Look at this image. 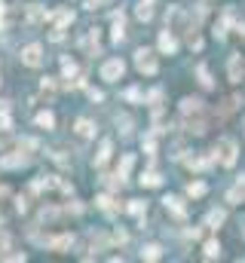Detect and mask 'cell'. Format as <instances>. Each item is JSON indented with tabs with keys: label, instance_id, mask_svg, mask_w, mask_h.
<instances>
[{
	"label": "cell",
	"instance_id": "1",
	"mask_svg": "<svg viewBox=\"0 0 245 263\" xmlns=\"http://www.w3.org/2000/svg\"><path fill=\"white\" fill-rule=\"evenodd\" d=\"M236 141H233V138H221V141L215 144V159L221 162V165H227V168H230V165H236Z\"/></svg>",
	"mask_w": 245,
	"mask_h": 263
},
{
	"label": "cell",
	"instance_id": "2",
	"mask_svg": "<svg viewBox=\"0 0 245 263\" xmlns=\"http://www.w3.org/2000/svg\"><path fill=\"white\" fill-rule=\"evenodd\" d=\"M122 71H126V61H122V58H108L101 64V80L104 83H117L122 77Z\"/></svg>",
	"mask_w": 245,
	"mask_h": 263
},
{
	"label": "cell",
	"instance_id": "3",
	"mask_svg": "<svg viewBox=\"0 0 245 263\" xmlns=\"http://www.w3.org/2000/svg\"><path fill=\"white\" fill-rule=\"evenodd\" d=\"M135 64H138V71L147 74V77L156 74V58H153L150 49H138V52H135Z\"/></svg>",
	"mask_w": 245,
	"mask_h": 263
},
{
	"label": "cell",
	"instance_id": "4",
	"mask_svg": "<svg viewBox=\"0 0 245 263\" xmlns=\"http://www.w3.org/2000/svg\"><path fill=\"white\" fill-rule=\"evenodd\" d=\"M22 61H25L28 67H40V64H43V46H37V43L25 46V49H22Z\"/></svg>",
	"mask_w": 245,
	"mask_h": 263
},
{
	"label": "cell",
	"instance_id": "5",
	"mask_svg": "<svg viewBox=\"0 0 245 263\" xmlns=\"http://www.w3.org/2000/svg\"><path fill=\"white\" fill-rule=\"evenodd\" d=\"M181 113H184L187 119H190V116H199V113H202V101H199V98H184V101H181Z\"/></svg>",
	"mask_w": 245,
	"mask_h": 263
},
{
	"label": "cell",
	"instance_id": "6",
	"mask_svg": "<svg viewBox=\"0 0 245 263\" xmlns=\"http://www.w3.org/2000/svg\"><path fill=\"white\" fill-rule=\"evenodd\" d=\"M0 165L3 168H22V165H28V156L25 153H6L3 159H0Z\"/></svg>",
	"mask_w": 245,
	"mask_h": 263
},
{
	"label": "cell",
	"instance_id": "7",
	"mask_svg": "<svg viewBox=\"0 0 245 263\" xmlns=\"http://www.w3.org/2000/svg\"><path fill=\"white\" fill-rule=\"evenodd\" d=\"M163 202H166V208H169L175 217H184V214H187V208H184V202H181L178 196H166Z\"/></svg>",
	"mask_w": 245,
	"mask_h": 263
},
{
	"label": "cell",
	"instance_id": "8",
	"mask_svg": "<svg viewBox=\"0 0 245 263\" xmlns=\"http://www.w3.org/2000/svg\"><path fill=\"white\" fill-rule=\"evenodd\" d=\"M160 49L169 52V55H175V49H178V40H175V34H169V31L160 34Z\"/></svg>",
	"mask_w": 245,
	"mask_h": 263
},
{
	"label": "cell",
	"instance_id": "9",
	"mask_svg": "<svg viewBox=\"0 0 245 263\" xmlns=\"http://www.w3.org/2000/svg\"><path fill=\"white\" fill-rule=\"evenodd\" d=\"M230 80L242 83V58L239 55H230Z\"/></svg>",
	"mask_w": 245,
	"mask_h": 263
},
{
	"label": "cell",
	"instance_id": "10",
	"mask_svg": "<svg viewBox=\"0 0 245 263\" xmlns=\"http://www.w3.org/2000/svg\"><path fill=\"white\" fill-rule=\"evenodd\" d=\"M71 242H74L71 236H59V239H49L46 245H49L52 251H64V248H71Z\"/></svg>",
	"mask_w": 245,
	"mask_h": 263
},
{
	"label": "cell",
	"instance_id": "11",
	"mask_svg": "<svg viewBox=\"0 0 245 263\" xmlns=\"http://www.w3.org/2000/svg\"><path fill=\"white\" fill-rule=\"evenodd\" d=\"M108 159H111V141H101V150H98V156H95V168H101Z\"/></svg>",
	"mask_w": 245,
	"mask_h": 263
},
{
	"label": "cell",
	"instance_id": "12",
	"mask_svg": "<svg viewBox=\"0 0 245 263\" xmlns=\"http://www.w3.org/2000/svg\"><path fill=\"white\" fill-rule=\"evenodd\" d=\"M83 49H86V52H95V49H98V31H95V28H89V34H86Z\"/></svg>",
	"mask_w": 245,
	"mask_h": 263
},
{
	"label": "cell",
	"instance_id": "13",
	"mask_svg": "<svg viewBox=\"0 0 245 263\" xmlns=\"http://www.w3.org/2000/svg\"><path fill=\"white\" fill-rule=\"evenodd\" d=\"M77 135H80V138H92V135H95L92 122H89V119H77Z\"/></svg>",
	"mask_w": 245,
	"mask_h": 263
},
{
	"label": "cell",
	"instance_id": "14",
	"mask_svg": "<svg viewBox=\"0 0 245 263\" xmlns=\"http://www.w3.org/2000/svg\"><path fill=\"white\" fill-rule=\"evenodd\" d=\"M227 199H230V202H239V199H245V178L230 190V193H227Z\"/></svg>",
	"mask_w": 245,
	"mask_h": 263
},
{
	"label": "cell",
	"instance_id": "15",
	"mask_svg": "<svg viewBox=\"0 0 245 263\" xmlns=\"http://www.w3.org/2000/svg\"><path fill=\"white\" fill-rule=\"evenodd\" d=\"M52 19H56V25H59V28H64V25H71V22H74V12H67V9H59L56 15H52Z\"/></svg>",
	"mask_w": 245,
	"mask_h": 263
},
{
	"label": "cell",
	"instance_id": "16",
	"mask_svg": "<svg viewBox=\"0 0 245 263\" xmlns=\"http://www.w3.org/2000/svg\"><path fill=\"white\" fill-rule=\"evenodd\" d=\"M43 19H46V12H43L40 6H28V22H31V25H40Z\"/></svg>",
	"mask_w": 245,
	"mask_h": 263
},
{
	"label": "cell",
	"instance_id": "17",
	"mask_svg": "<svg viewBox=\"0 0 245 263\" xmlns=\"http://www.w3.org/2000/svg\"><path fill=\"white\" fill-rule=\"evenodd\" d=\"M122 37H126V25H122V12L117 15V19H114V40L120 43Z\"/></svg>",
	"mask_w": 245,
	"mask_h": 263
},
{
	"label": "cell",
	"instance_id": "18",
	"mask_svg": "<svg viewBox=\"0 0 245 263\" xmlns=\"http://www.w3.org/2000/svg\"><path fill=\"white\" fill-rule=\"evenodd\" d=\"M141 257L144 260H160L163 257V248H160V245H147V248L141 251Z\"/></svg>",
	"mask_w": 245,
	"mask_h": 263
},
{
	"label": "cell",
	"instance_id": "19",
	"mask_svg": "<svg viewBox=\"0 0 245 263\" xmlns=\"http://www.w3.org/2000/svg\"><path fill=\"white\" fill-rule=\"evenodd\" d=\"M37 126H43V129H52V126H56V116H52L49 110L37 113Z\"/></svg>",
	"mask_w": 245,
	"mask_h": 263
},
{
	"label": "cell",
	"instance_id": "20",
	"mask_svg": "<svg viewBox=\"0 0 245 263\" xmlns=\"http://www.w3.org/2000/svg\"><path fill=\"white\" fill-rule=\"evenodd\" d=\"M138 19H141V22H150L153 19V9H150L147 0H141V6H138Z\"/></svg>",
	"mask_w": 245,
	"mask_h": 263
},
{
	"label": "cell",
	"instance_id": "21",
	"mask_svg": "<svg viewBox=\"0 0 245 263\" xmlns=\"http://www.w3.org/2000/svg\"><path fill=\"white\" fill-rule=\"evenodd\" d=\"M141 184H144V187H160V184H163V178H160L156 171H147L144 178H141Z\"/></svg>",
	"mask_w": 245,
	"mask_h": 263
},
{
	"label": "cell",
	"instance_id": "22",
	"mask_svg": "<svg viewBox=\"0 0 245 263\" xmlns=\"http://www.w3.org/2000/svg\"><path fill=\"white\" fill-rule=\"evenodd\" d=\"M98 208H101V211H108V214H114V211H117L111 196H98Z\"/></svg>",
	"mask_w": 245,
	"mask_h": 263
},
{
	"label": "cell",
	"instance_id": "23",
	"mask_svg": "<svg viewBox=\"0 0 245 263\" xmlns=\"http://www.w3.org/2000/svg\"><path fill=\"white\" fill-rule=\"evenodd\" d=\"M12 144V132H9V126H0V147H9Z\"/></svg>",
	"mask_w": 245,
	"mask_h": 263
},
{
	"label": "cell",
	"instance_id": "24",
	"mask_svg": "<svg viewBox=\"0 0 245 263\" xmlns=\"http://www.w3.org/2000/svg\"><path fill=\"white\" fill-rule=\"evenodd\" d=\"M132 162H135V159H132V156H129V153H126V156H122V162H120V178H126V174H129V168H132Z\"/></svg>",
	"mask_w": 245,
	"mask_h": 263
},
{
	"label": "cell",
	"instance_id": "25",
	"mask_svg": "<svg viewBox=\"0 0 245 263\" xmlns=\"http://www.w3.org/2000/svg\"><path fill=\"white\" fill-rule=\"evenodd\" d=\"M218 254H221V245H218V242H208V245H205V257H208V260H215Z\"/></svg>",
	"mask_w": 245,
	"mask_h": 263
},
{
	"label": "cell",
	"instance_id": "26",
	"mask_svg": "<svg viewBox=\"0 0 245 263\" xmlns=\"http://www.w3.org/2000/svg\"><path fill=\"white\" fill-rule=\"evenodd\" d=\"M129 211H132V214H138V217H141V214L147 211V205H144V202H138V199H135V202H129Z\"/></svg>",
	"mask_w": 245,
	"mask_h": 263
},
{
	"label": "cell",
	"instance_id": "27",
	"mask_svg": "<svg viewBox=\"0 0 245 263\" xmlns=\"http://www.w3.org/2000/svg\"><path fill=\"white\" fill-rule=\"evenodd\" d=\"M187 193H190V196H202V193H205V184H202V181L190 184V187H187Z\"/></svg>",
	"mask_w": 245,
	"mask_h": 263
},
{
	"label": "cell",
	"instance_id": "28",
	"mask_svg": "<svg viewBox=\"0 0 245 263\" xmlns=\"http://www.w3.org/2000/svg\"><path fill=\"white\" fill-rule=\"evenodd\" d=\"M205 223H208V226H215V223H224V211H212V214L205 217Z\"/></svg>",
	"mask_w": 245,
	"mask_h": 263
},
{
	"label": "cell",
	"instance_id": "29",
	"mask_svg": "<svg viewBox=\"0 0 245 263\" xmlns=\"http://www.w3.org/2000/svg\"><path fill=\"white\" fill-rule=\"evenodd\" d=\"M187 165H190V168H199V171H202L208 162H205V159H199V156H190V159H187Z\"/></svg>",
	"mask_w": 245,
	"mask_h": 263
},
{
	"label": "cell",
	"instance_id": "30",
	"mask_svg": "<svg viewBox=\"0 0 245 263\" xmlns=\"http://www.w3.org/2000/svg\"><path fill=\"white\" fill-rule=\"evenodd\" d=\"M3 251H9V236L0 230V257H3Z\"/></svg>",
	"mask_w": 245,
	"mask_h": 263
},
{
	"label": "cell",
	"instance_id": "31",
	"mask_svg": "<svg viewBox=\"0 0 245 263\" xmlns=\"http://www.w3.org/2000/svg\"><path fill=\"white\" fill-rule=\"evenodd\" d=\"M196 74H199V83H202V86H205V89H208V86H212V77H208V71H205V67H199V71H196Z\"/></svg>",
	"mask_w": 245,
	"mask_h": 263
},
{
	"label": "cell",
	"instance_id": "32",
	"mask_svg": "<svg viewBox=\"0 0 245 263\" xmlns=\"http://www.w3.org/2000/svg\"><path fill=\"white\" fill-rule=\"evenodd\" d=\"M144 150H147L150 156L156 153V141H153V135H147V138H144Z\"/></svg>",
	"mask_w": 245,
	"mask_h": 263
},
{
	"label": "cell",
	"instance_id": "33",
	"mask_svg": "<svg viewBox=\"0 0 245 263\" xmlns=\"http://www.w3.org/2000/svg\"><path fill=\"white\" fill-rule=\"evenodd\" d=\"M160 98H163V89H153V92L147 95V101L153 104V107H156V104H160Z\"/></svg>",
	"mask_w": 245,
	"mask_h": 263
},
{
	"label": "cell",
	"instance_id": "34",
	"mask_svg": "<svg viewBox=\"0 0 245 263\" xmlns=\"http://www.w3.org/2000/svg\"><path fill=\"white\" fill-rule=\"evenodd\" d=\"M64 77H77V64H71V61H64Z\"/></svg>",
	"mask_w": 245,
	"mask_h": 263
},
{
	"label": "cell",
	"instance_id": "35",
	"mask_svg": "<svg viewBox=\"0 0 245 263\" xmlns=\"http://www.w3.org/2000/svg\"><path fill=\"white\" fill-rule=\"evenodd\" d=\"M126 98H129V101H141V92H138V89H129Z\"/></svg>",
	"mask_w": 245,
	"mask_h": 263
},
{
	"label": "cell",
	"instance_id": "36",
	"mask_svg": "<svg viewBox=\"0 0 245 263\" xmlns=\"http://www.w3.org/2000/svg\"><path fill=\"white\" fill-rule=\"evenodd\" d=\"M86 3H89V9H95V6H98V0H86Z\"/></svg>",
	"mask_w": 245,
	"mask_h": 263
},
{
	"label": "cell",
	"instance_id": "37",
	"mask_svg": "<svg viewBox=\"0 0 245 263\" xmlns=\"http://www.w3.org/2000/svg\"><path fill=\"white\" fill-rule=\"evenodd\" d=\"M3 193H6V187H0V196H3Z\"/></svg>",
	"mask_w": 245,
	"mask_h": 263
},
{
	"label": "cell",
	"instance_id": "38",
	"mask_svg": "<svg viewBox=\"0 0 245 263\" xmlns=\"http://www.w3.org/2000/svg\"><path fill=\"white\" fill-rule=\"evenodd\" d=\"M239 31H242V37H245V28H239Z\"/></svg>",
	"mask_w": 245,
	"mask_h": 263
}]
</instances>
